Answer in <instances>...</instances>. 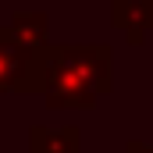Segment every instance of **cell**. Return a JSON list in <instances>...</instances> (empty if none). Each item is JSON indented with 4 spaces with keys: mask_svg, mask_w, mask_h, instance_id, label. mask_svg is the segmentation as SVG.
<instances>
[{
    "mask_svg": "<svg viewBox=\"0 0 153 153\" xmlns=\"http://www.w3.org/2000/svg\"><path fill=\"white\" fill-rule=\"evenodd\" d=\"M46 89V46H22L7 25H0V96L43 93Z\"/></svg>",
    "mask_w": 153,
    "mask_h": 153,
    "instance_id": "obj_2",
    "label": "cell"
},
{
    "mask_svg": "<svg viewBox=\"0 0 153 153\" xmlns=\"http://www.w3.org/2000/svg\"><path fill=\"white\" fill-rule=\"evenodd\" d=\"M7 29L14 32V39H18L22 46H29V50L50 46V43H46V29H50V22H46L43 11H22V14H14V22H11Z\"/></svg>",
    "mask_w": 153,
    "mask_h": 153,
    "instance_id": "obj_5",
    "label": "cell"
},
{
    "mask_svg": "<svg viewBox=\"0 0 153 153\" xmlns=\"http://www.w3.org/2000/svg\"><path fill=\"white\" fill-rule=\"evenodd\" d=\"M111 25L132 46H143L146 32H153V0H111Z\"/></svg>",
    "mask_w": 153,
    "mask_h": 153,
    "instance_id": "obj_3",
    "label": "cell"
},
{
    "mask_svg": "<svg viewBox=\"0 0 153 153\" xmlns=\"http://www.w3.org/2000/svg\"><path fill=\"white\" fill-rule=\"evenodd\" d=\"M111 93V46H46V89L50 111H89Z\"/></svg>",
    "mask_w": 153,
    "mask_h": 153,
    "instance_id": "obj_1",
    "label": "cell"
},
{
    "mask_svg": "<svg viewBox=\"0 0 153 153\" xmlns=\"http://www.w3.org/2000/svg\"><path fill=\"white\" fill-rule=\"evenodd\" d=\"M125 153H153V143H139V139H132V143L125 146Z\"/></svg>",
    "mask_w": 153,
    "mask_h": 153,
    "instance_id": "obj_6",
    "label": "cell"
},
{
    "mask_svg": "<svg viewBox=\"0 0 153 153\" xmlns=\"http://www.w3.org/2000/svg\"><path fill=\"white\" fill-rule=\"evenodd\" d=\"M29 143H32V153H78V128L75 125H64V128L32 125Z\"/></svg>",
    "mask_w": 153,
    "mask_h": 153,
    "instance_id": "obj_4",
    "label": "cell"
}]
</instances>
